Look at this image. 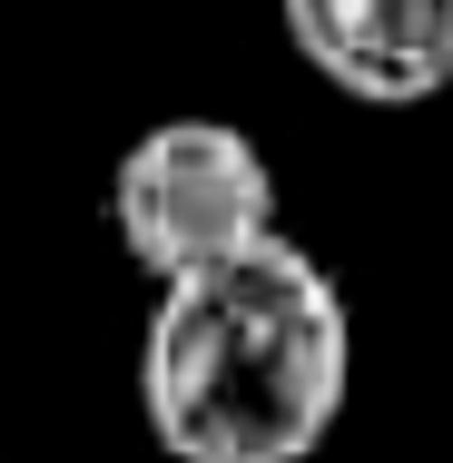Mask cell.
Wrapping results in <instances>:
<instances>
[{"label":"cell","instance_id":"1","mask_svg":"<svg viewBox=\"0 0 453 463\" xmlns=\"http://www.w3.org/2000/svg\"><path fill=\"white\" fill-rule=\"evenodd\" d=\"M355 384V316L296 237L158 286L138 404L168 463H306Z\"/></svg>","mask_w":453,"mask_h":463},{"label":"cell","instance_id":"2","mask_svg":"<svg viewBox=\"0 0 453 463\" xmlns=\"http://www.w3.org/2000/svg\"><path fill=\"white\" fill-rule=\"evenodd\" d=\"M109 227H118V257L148 286L207 277V267L286 237L276 227V168L237 118H158V128H138L128 158L109 168Z\"/></svg>","mask_w":453,"mask_h":463},{"label":"cell","instance_id":"3","mask_svg":"<svg viewBox=\"0 0 453 463\" xmlns=\"http://www.w3.org/2000/svg\"><path fill=\"white\" fill-rule=\"evenodd\" d=\"M296 60L364 109L453 90V0H276Z\"/></svg>","mask_w":453,"mask_h":463}]
</instances>
